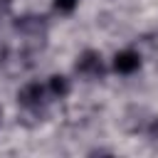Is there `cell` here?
Masks as SVG:
<instances>
[{"label": "cell", "mask_w": 158, "mask_h": 158, "mask_svg": "<svg viewBox=\"0 0 158 158\" xmlns=\"http://www.w3.org/2000/svg\"><path fill=\"white\" fill-rule=\"evenodd\" d=\"M49 99V91H47V84H40V81H27L17 89V106L25 111V114H40L44 111Z\"/></svg>", "instance_id": "6da1fadb"}, {"label": "cell", "mask_w": 158, "mask_h": 158, "mask_svg": "<svg viewBox=\"0 0 158 158\" xmlns=\"http://www.w3.org/2000/svg\"><path fill=\"white\" fill-rule=\"evenodd\" d=\"M12 30H15L20 37H25V40L44 42L47 30H49V22H47L44 15H32V12H27V15H17V17L12 20Z\"/></svg>", "instance_id": "7a4b0ae2"}, {"label": "cell", "mask_w": 158, "mask_h": 158, "mask_svg": "<svg viewBox=\"0 0 158 158\" xmlns=\"http://www.w3.org/2000/svg\"><path fill=\"white\" fill-rule=\"evenodd\" d=\"M74 72L89 81L94 79H104L106 74V64H104V57L101 52L96 49H84L81 54H77V62H74Z\"/></svg>", "instance_id": "3957f363"}, {"label": "cell", "mask_w": 158, "mask_h": 158, "mask_svg": "<svg viewBox=\"0 0 158 158\" xmlns=\"http://www.w3.org/2000/svg\"><path fill=\"white\" fill-rule=\"evenodd\" d=\"M141 54L136 52V49H121V52H116L114 54V62H111V69L116 72V74H121V77H131V74H136L138 69H141Z\"/></svg>", "instance_id": "277c9868"}, {"label": "cell", "mask_w": 158, "mask_h": 158, "mask_svg": "<svg viewBox=\"0 0 158 158\" xmlns=\"http://www.w3.org/2000/svg\"><path fill=\"white\" fill-rule=\"evenodd\" d=\"M47 91H49V99H67L69 91H72L69 77H64V74H52V77L47 79Z\"/></svg>", "instance_id": "5b68a950"}, {"label": "cell", "mask_w": 158, "mask_h": 158, "mask_svg": "<svg viewBox=\"0 0 158 158\" xmlns=\"http://www.w3.org/2000/svg\"><path fill=\"white\" fill-rule=\"evenodd\" d=\"M77 5H79V0H52L54 12H59V15H72L77 10Z\"/></svg>", "instance_id": "8992f818"}, {"label": "cell", "mask_w": 158, "mask_h": 158, "mask_svg": "<svg viewBox=\"0 0 158 158\" xmlns=\"http://www.w3.org/2000/svg\"><path fill=\"white\" fill-rule=\"evenodd\" d=\"M148 136H151V141H158V118L151 121V126H148Z\"/></svg>", "instance_id": "52a82bcc"}, {"label": "cell", "mask_w": 158, "mask_h": 158, "mask_svg": "<svg viewBox=\"0 0 158 158\" xmlns=\"http://www.w3.org/2000/svg\"><path fill=\"white\" fill-rule=\"evenodd\" d=\"M12 7V0H0V12H7Z\"/></svg>", "instance_id": "ba28073f"}, {"label": "cell", "mask_w": 158, "mask_h": 158, "mask_svg": "<svg viewBox=\"0 0 158 158\" xmlns=\"http://www.w3.org/2000/svg\"><path fill=\"white\" fill-rule=\"evenodd\" d=\"M0 118H2V111H0Z\"/></svg>", "instance_id": "9c48e42d"}]
</instances>
